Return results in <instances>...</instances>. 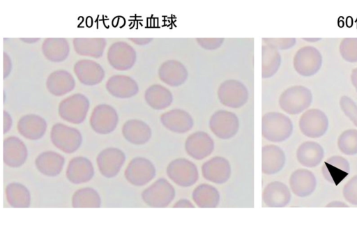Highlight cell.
<instances>
[{"instance_id":"obj_4","label":"cell","mask_w":357,"mask_h":246,"mask_svg":"<svg viewBox=\"0 0 357 246\" xmlns=\"http://www.w3.org/2000/svg\"><path fill=\"white\" fill-rule=\"evenodd\" d=\"M217 93L220 103L231 109L242 107L249 98V92L245 85L234 79L222 82L218 89Z\"/></svg>"},{"instance_id":"obj_6","label":"cell","mask_w":357,"mask_h":246,"mask_svg":"<svg viewBox=\"0 0 357 246\" xmlns=\"http://www.w3.org/2000/svg\"><path fill=\"white\" fill-rule=\"evenodd\" d=\"M50 139L55 147L66 153H73L82 143L81 132L76 128L57 123L50 132Z\"/></svg>"},{"instance_id":"obj_39","label":"cell","mask_w":357,"mask_h":246,"mask_svg":"<svg viewBox=\"0 0 357 246\" xmlns=\"http://www.w3.org/2000/svg\"><path fill=\"white\" fill-rule=\"evenodd\" d=\"M337 147L340 152L347 155L357 154V130L347 129L338 137Z\"/></svg>"},{"instance_id":"obj_25","label":"cell","mask_w":357,"mask_h":246,"mask_svg":"<svg viewBox=\"0 0 357 246\" xmlns=\"http://www.w3.org/2000/svg\"><path fill=\"white\" fill-rule=\"evenodd\" d=\"M94 175V168L91 162L83 156L71 159L66 169L68 180L74 184L89 182Z\"/></svg>"},{"instance_id":"obj_16","label":"cell","mask_w":357,"mask_h":246,"mask_svg":"<svg viewBox=\"0 0 357 246\" xmlns=\"http://www.w3.org/2000/svg\"><path fill=\"white\" fill-rule=\"evenodd\" d=\"M202 173L206 180L215 184H223L231 176V164L223 157H213L202 164Z\"/></svg>"},{"instance_id":"obj_44","label":"cell","mask_w":357,"mask_h":246,"mask_svg":"<svg viewBox=\"0 0 357 246\" xmlns=\"http://www.w3.org/2000/svg\"><path fill=\"white\" fill-rule=\"evenodd\" d=\"M198 45L204 49L214 50L220 47L225 41L224 38H197Z\"/></svg>"},{"instance_id":"obj_15","label":"cell","mask_w":357,"mask_h":246,"mask_svg":"<svg viewBox=\"0 0 357 246\" xmlns=\"http://www.w3.org/2000/svg\"><path fill=\"white\" fill-rule=\"evenodd\" d=\"M214 147L213 138L204 131L193 132L185 141L186 153L197 160H202L208 157L213 153Z\"/></svg>"},{"instance_id":"obj_8","label":"cell","mask_w":357,"mask_h":246,"mask_svg":"<svg viewBox=\"0 0 357 246\" xmlns=\"http://www.w3.org/2000/svg\"><path fill=\"white\" fill-rule=\"evenodd\" d=\"M166 172L171 180L183 187L193 185L199 178L197 166L186 158H176L171 161Z\"/></svg>"},{"instance_id":"obj_18","label":"cell","mask_w":357,"mask_h":246,"mask_svg":"<svg viewBox=\"0 0 357 246\" xmlns=\"http://www.w3.org/2000/svg\"><path fill=\"white\" fill-rule=\"evenodd\" d=\"M28 151L24 143L17 137L10 136L3 142V160L8 167H21L26 160Z\"/></svg>"},{"instance_id":"obj_34","label":"cell","mask_w":357,"mask_h":246,"mask_svg":"<svg viewBox=\"0 0 357 246\" xmlns=\"http://www.w3.org/2000/svg\"><path fill=\"white\" fill-rule=\"evenodd\" d=\"M144 99L148 105L152 109L162 110L172 105L173 95L167 87L155 84L146 89L144 93Z\"/></svg>"},{"instance_id":"obj_23","label":"cell","mask_w":357,"mask_h":246,"mask_svg":"<svg viewBox=\"0 0 357 246\" xmlns=\"http://www.w3.org/2000/svg\"><path fill=\"white\" fill-rule=\"evenodd\" d=\"M284 151L275 144H267L261 148V171L266 175L280 172L285 165Z\"/></svg>"},{"instance_id":"obj_9","label":"cell","mask_w":357,"mask_h":246,"mask_svg":"<svg viewBox=\"0 0 357 246\" xmlns=\"http://www.w3.org/2000/svg\"><path fill=\"white\" fill-rule=\"evenodd\" d=\"M298 126L305 137L312 139L319 138L327 132L329 121L326 114L319 109H310L301 114Z\"/></svg>"},{"instance_id":"obj_37","label":"cell","mask_w":357,"mask_h":246,"mask_svg":"<svg viewBox=\"0 0 357 246\" xmlns=\"http://www.w3.org/2000/svg\"><path fill=\"white\" fill-rule=\"evenodd\" d=\"M6 196L8 203L13 208H28L30 206V192L21 183H9L6 187Z\"/></svg>"},{"instance_id":"obj_11","label":"cell","mask_w":357,"mask_h":246,"mask_svg":"<svg viewBox=\"0 0 357 246\" xmlns=\"http://www.w3.org/2000/svg\"><path fill=\"white\" fill-rule=\"evenodd\" d=\"M107 58L109 65L115 70L125 71L131 69L137 59L132 46L125 41H116L108 48Z\"/></svg>"},{"instance_id":"obj_36","label":"cell","mask_w":357,"mask_h":246,"mask_svg":"<svg viewBox=\"0 0 357 246\" xmlns=\"http://www.w3.org/2000/svg\"><path fill=\"white\" fill-rule=\"evenodd\" d=\"M282 62L279 50L266 45L261 47V77L268 79L276 74Z\"/></svg>"},{"instance_id":"obj_14","label":"cell","mask_w":357,"mask_h":246,"mask_svg":"<svg viewBox=\"0 0 357 246\" xmlns=\"http://www.w3.org/2000/svg\"><path fill=\"white\" fill-rule=\"evenodd\" d=\"M126 160L125 153L119 148L109 147L101 151L96 158L100 174L108 178L116 176Z\"/></svg>"},{"instance_id":"obj_12","label":"cell","mask_w":357,"mask_h":246,"mask_svg":"<svg viewBox=\"0 0 357 246\" xmlns=\"http://www.w3.org/2000/svg\"><path fill=\"white\" fill-rule=\"evenodd\" d=\"M119 116L116 109L107 104H100L94 107L90 116L92 130L100 134L113 132L118 124Z\"/></svg>"},{"instance_id":"obj_29","label":"cell","mask_w":357,"mask_h":246,"mask_svg":"<svg viewBox=\"0 0 357 246\" xmlns=\"http://www.w3.org/2000/svg\"><path fill=\"white\" fill-rule=\"evenodd\" d=\"M75 86L73 76L66 70H56L51 72L46 80L48 91L55 96H62L72 91Z\"/></svg>"},{"instance_id":"obj_46","label":"cell","mask_w":357,"mask_h":246,"mask_svg":"<svg viewBox=\"0 0 357 246\" xmlns=\"http://www.w3.org/2000/svg\"><path fill=\"white\" fill-rule=\"evenodd\" d=\"M12 124V117L7 111L3 110V134L7 133L10 130Z\"/></svg>"},{"instance_id":"obj_33","label":"cell","mask_w":357,"mask_h":246,"mask_svg":"<svg viewBox=\"0 0 357 246\" xmlns=\"http://www.w3.org/2000/svg\"><path fill=\"white\" fill-rule=\"evenodd\" d=\"M73 44L77 54L99 59L104 53L107 42L104 38H75Z\"/></svg>"},{"instance_id":"obj_27","label":"cell","mask_w":357,"mask_h":246,"mask_svg":"<svg viewBox=\"0 0 357 246\" xmlns=\"http://www.w3.org/2000/svg\"><path fill=\"white\" fill-rule=\"evenodd\" d=\"M350 172L349 161L342 156L333 155L328 157L321 167L324 178L331 183L338 184Z\"/></svg>"},{"instance_id":"obj_40","label":"cell","mask_w":357,"mask_h":246,"mask_svg":"<svg viewBox=\"0 0 357 246\" xmlns=\"http://www.w3.org/2000/svg\"><path fill=\"white\" fill-rule=\"evenodd\" d=\"M339 51L344 60L357 62V38H344L340 42Z\"/></svg>"},{"instance_id":"obj_5","label":"cell","mask_w":357,"mask_h":246,"mask_svg":"<svg viewBox=\"0 0 357 246\" xmlns=\"http://www.w3.org/2000/svg\"><path fill=\"white\" fill-rule=\"evenodd\" d=\"M176 195L173 185L165 178L156 180L142 193L144 202L153 208H165L174 200Z\"/></svg>"},{"instance_id":"obj_45","label":"cell","mask_w":357,"mask_h":246,"mask_svg":"<svg viewBox=\"0 0 357 246\" xmlns=\"http://www.w3.org/2000/svg\"><path fill=\"white\" fill-rule=\"evenodd\" d=\"M3 78L6 79L12 70V61L9 55L3 52Z\"/></svg>"},{"instance_id":"obj_48","label":"cell","mask_w":357,"mask_h":246,"mask_svg":"<svg viewBox=\"0 0 357 246\" xmlns=\"http://www.w3.org/2000/svg\"><path fill=\"white\" fill-rule=\"evenodd\" d=\"M129 39L135 44L140 46L146 45L153 40L152 38H130Z\"/></svg>"},{"instance_id":"obj_38","label":"cell","mask_w":357,"mask_h":246,"mask_svg":"<svg viewBox=\"0 0 357 246\" xmlns=\"http://www.w3.org/2000/svg\"><path fill=\"white\" fill-rule=\"evenodd\" d=\"M100 205V197L92 187L79 189L72 197V206L74 208H99Z\"/></svg>"},{"instance_id":"obj_50","label":"cell","mask_w":357,"mask_h":246,"mask_svg":"<svg viewBox=\"0 0 357 246\" xmlns=\"http://www.w3.org/2000/svg\"><path fill=\"white\" fill-rule=\"evenodd\" d=\"M351 81L353 86L357 92V68L353 69L351 74Z\"/></svg>"},{"instance_id":"obj_42","label":"cell","mask_w":357,"mask_h":246,"mask_svg":"<svg viewBox=\"0 0 357 246\" xmlns=\"http://www.w3.org/2000/svg\"><path fill=\"white\" fill-rule=\"evenodd\" d=\"M263 43L278 50H285L293 47L296 43L295 38H262Z\"/></svg>"},{"instance_id":"obj_30","label":"cell","mask_w":357,"mask_h":246,"mask_svg":"<svg viewBox=\"0 0 357 246\" xmlns=\"http://www.w3.org/2000/svg\"><path fill=\"white\" fill-rule=\"evenodd\" d=\"M324 150L318 142L307 141L299 145L296 150L298 162L303 167L313 168L321 164Z\"/></svg>"},{"instance_id":"obj_24","label":"cell","mask_w":357,"mask_h":246,"mask_svg":"<svg viewBox=\"0 0 357 246\" xmlns=\"http://www.w3.org/2000/svg\"><path fill=\"white\" fill-rule=\"evenodd\" d=\"M110 95L118 98H130L139 91L137 82L130 76L114 75L111 76L105 85Z\"/></svg>"},{"instance_id":"obj_41","label":"cell","mask_w":357,"mask_h":246,"mask_svg":"<svg viewBox=\"0 0 357 246\" xmlns=\"http://www.w3.org/2000/svg\"><path fill=\"white\" fill-rule=\"evenodd\" d=\"M339 104L344 115L357 128V104L355 101L347 95H342Z\"/></svg>"},{"instance_id":"obj_7","label":"cell","mask_w":357,"mask_h":246,"mask_svg":"<svg viewBox=\"0 0 357 246\" xmlns=\"http://www.w3.org/2000/svg\"><path fill=\"white\" fill-rule=\"evenodd\" d=\"M322 63L321 52L313 46L301 47L293 59L294 70L303 77H311L317 74L321 69Z\"/></svg>"},{"instance_id":"obj_1","label":"cell","mask_w":357,"mask_h":246,"mask_svg":"<svg viewBox=\"0 0 357 246\" xmlns=\"http://www.w3.org/2000/svg\"><path fill=\"white\" fill-rule=\"evenodd\" d=\"M293 123L286 114L269 112L261 117V134L266 140L280 143L288 139L293 132Z\"/></svg>"},{"instance_id":"obj_3","label":"cell","mask_w":357,"mask_h":246,"mask_svg":"<svg viewBox=\"0 0 357 246\" xmlns=\"http://www.w3.org/2000/svg\"><path fill=\"white\" fill-rule=\"evenodd\" d=\"M90 103L86 95L75 93L63 99L59 105L60 117L70 123L80 124L86 118Z\"/></svg>"},{"instance_id":"obj_17","label":"cell","mask_w":357,"mask_h":246,"mask_svg":"<svg viewBox=\"0 0 357 246\" xmlns=\"http://www.w3.org/2000/svg\"><path fill=\"white\" fill-rule=\"evenodd\" d=\"M73 70L78 80L86 86L100 84L105 75V70L100 64L87 59L75 62Z\"/></svg>"},{"instance_id":"obj_19","label":"cell","mask_w":357,"mask_h":246,"mask_svg":"<svg viewBox=\"0 0 357 246\" xmlns=\"http://www.w3.org/2000/svg\"><path fill=\"white\" fill-rule=\"evenodd\" d=\"M159 79L165 84L177 87L183 84L188 77L185 66L180 61L169 59L164 61L158 71Z\"/></svg>"},{"instance_id":"obj_32","label":"cell","mask_w":357,"mask_h":246,"mask_svg":"<svg viewBox=\"0 0 357 246\" xmlns=\"http://www.w3.org/2000/svg\"><path fill=\"white\" fill-rule=\"evenodd\" d=\"M42 52L49 61L59 63L65 61L70 52V46L64 38H47L42 43Z\"/></svg>"},{"instance_id":"obj_22","label":"cell","mask_w":357,"mask_h":246,"mask_svg":"<svg viewBox=\"0 0 357 246\" xmlns=\"http://www.w3.org/2000/svg\"><path fill=\"white\" fill-rule=\"evenodd\" d=\"M291 194L288 186L280 181L268 183L262 192L264 203L271 208H282L291 201Z\"/></svg>"},{"instance_id":"obj_20","label":"cell","mask_w":357,"mask_h":246,"mask_svg":"<svg viewBox=\"0 0 357 246\" xmlns=\"http://www.w3.org/2000/svg\"><path fill=\"white\" fill-rule=\"evenodd\" d=\"M160 122L166 129L178 134L190 131L194 125L192 116L182 109H173L163 113Z\"/></svg>"},{"instance_id":"obj_21","label":"cell","mask_w":357,"mask_h":246,"mask_svg":"<svg viewBox=\"0 0 357 246\" xmlns=\"http://www.w3.org/2000/svg\"><path fill=\"white\" fill-rule=\"evenodd\" d=\"M291 192L297 197L304 198L312 194L317 187V179L307 169H298L292 172L289 178Z\"/></svg>"},{"instance_id":"obj_31","label":"cell","mask_w":357,"mask_h":246,"mask_svg":"<svg viewBox=\"0 0 357 246\" xmlns=\"http://www.w3.org/2000/svg\"><path fill=\"white\" fill-rule=\"evenodd\" d=\"M64 164L63 156L52 151L41 153L35 160L37 169L42 174L50 177L58 176L62 171Z\"/></svg>"},{"instance_id":"obj_2","label":"cell","mask_w":357,"mask_h":246,"mask_svg":"<svg viewBox=\"0 0 357 246\" xmlns=\"http://www.w3.org/2000/svg\"><path fill=\"white\" fill-rule=\"evenodd\" d=\"M312 99L310 89L303 85H294L281 93L278 102L282 111L290 115H296L307 110Z\"/></svg>"},{"instance_id":"obj_43","label":"cell","mask_w":357,"mask_h":246,"mask_svg":"<svg viewBox=\"0 0 357 246\" xmlns=\"http://www.w3.org/2000/svg\"><path fill=\"white\" fill-rule=\"evenodd\" d=\"M344 199L352 205H357V175L350 178L342 189Z\"/></svg>"},{"instance_id":"obj_47","label":"cell","mask_w":357,"mask_h":246,"mask_svg":"<svg viewBox=\"0 0 357 246\" xmlns=\"http://www.w3.org/2000/svg\"><path fill=\"white\" fill-rule=\"evenodd\" d=\"M173 208H195V205L188 199H181L173 205Z\"/></svg>"},{"instance_id":"obj_13","label":"cell","mask_w":357,"mask_h":246,"mask_svg":"<svg viewBox=\"0 0 357 246\" xmlns=\"http://www.w3.org/2000/svg\"><path fill=\"white\" fill-rule=\"evenodd\" d=\"M155 168L149 160L136 157L128 164L124 175L126 179L135 186H143L152 180L155 176Z\"/></svg>"},{"instance_id":"obj_35","label":"cell","mask_w":357,"mask_h":246,"mask_svg":"<svg viewBox=\"0 0 357 246\" xmlns=\"http://www.w3.org/2000/svg\"><path fill=\"white\" fill-rule=\"evenodd\" d=\"M192 200L199 208H215L220 200V192L214 186L202 183L193 190Z\"/></svg>"},{"instance_id":"obj_10","label":"cell","mask_w":357,"mask_h":246,"mask_svg":"<svg viewBox=\"0 0 357 246\" xmlns=\"http://www.w3.org/2000/svg\"><path fill=\"white\" fill-rule=\"evenodd\" d=\"M209 128L217 137L221 139H231L238 131V117L230 111L218 110L210 118Z\"/></svg>"},{"instance_id":"obj_28","label":"cell","mask_w":357,"mask_h":246,"mask_svg":"<svg viewBox=\"0 0 357 246\" xmlns=\"http://www.w3.org/2000/svg\"><path fill=\"white\" fill-rule=\"evenodd\" d=\"M122 134L130 143L143 145L147 143L152 136L150 126L139 119L128 120L122 127Z\"/></svg>"},{"instance_id":"obj_26","label":"cell","mask_w":357,"mask_h":246,"mask_svg":"<svg viewBox=\"0 0 357 246\" xmlns=\"http://www.w3.org/2000/svg\"><path fill=\"white\" fill-rule=\"evenodd\" d=\"M47 127L46 121L34 114L22 116L17 123L19 133L30 140H38L42 138L46 132Z\"/></svg>"},{"instance_id":"obj_49","label":"cell","mask_w":357,"mask_h":246,"mask_svg":"<svg viewBox=\"0 0 357 246\" xmlns=\"http://www.w3.org/2000/svg\"><path fill=\"white\" fill-rule=\"evenodd\" d=\"M326 207L331 208H348L349 207L348 204L341 201H333L326 205Z\"/></svg>"}]
</instances>
